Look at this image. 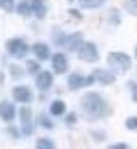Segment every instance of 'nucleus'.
Instances as JSON below:
<instances>
[{
  "mask_svg": "<svg viewBox=\"0 0 137 149\" xmlns=\"http://www.w3.org/2000/svg\"><path fill=\"white\" fill-rule=\"evenodd\" d=\"M80 108L83 118L89 122L99 120L109 114V103L97 92H88V94L83 95L80 102Z\"/></svg>",
  "mask_w": 137,
  "mask_h": 149,
  "instance_id": "f257e3e1",
  "label": "nucleus"
},
{
  "mask_svg": "<svg viewBox=\"0 0 137 149\" xmlns=\"http://www.w3.org/2000/svg\"><path fill=\"white\" fill-rule=\"evenodd\" d=\"M53 41H54L57 46L66 48L67 51H78V48H80L81 43H83V35L80 32H73V33H70V35L54 33L53 35Z\"/></svg>",
  "mask_w": 137,
  "mask_h": 149,
  "instance_id": "f03ea898",
  "label": "nucleus"
},
{
  "mask_svg": "<svg viewBox=\"0 0 137 149\" xmlns=\"http://www.w3.org/2000/svg\"><path fill=\"white\" fill-rule=\"evenodd\" d=\"M107 62H109L110 68L115 70V72H118V73H126L132 65L131 57H129L128 54H124V52H118V51L109 52Z\"/></svg>",
  "mask_w": 137,
  "mask_h": 149,
  "instance_id": "7ed1b4c3",
  "label": "nucleus"
},
{
  "mask_svg": "<svg viewBox=\"0 0 137 149\" xmlns=\"http://www.w3.org/2000/svg\"><path fill=\"white\" fill-rule=\"evenodd\" d=\"M6 51L14 59H26V56L29 52V46L21 38H11V40L6 41Z\"/></svg>",
  "mask_w": 137,
  "mask_h": 149,
  "instance_id": "20e7f679",
  "label": "nucleus"
},
{
  "mask_svg": "<svg viewBox=\"0 0 137 149\" xmlns=\"http://www.w3.org/2000/svg\"><path fill=\"white\" fill-rule=\"evenodd\" d=\"M78 59L85 60V62H96L99 60V51H97L96 45L91 43V41H83L81 46L77 51Z\"/></svg>",
  "mask_w": 137,
  "mask_h": 149,
  "instance_id": "39448f33",
  "label": "nucleus"
},
{
  "mask_svg": "<svg viewBox=\"0 0 137 149\" xmlns=\"http://www.w3.org/2000/svg\"><path fill=\"white\" fill-rule=\"evenodd\" d=\"M19 119H21V130L23 135H32L34 132V114L26 106L19 109Z\"/></svg>",
  "mask_w": 137,
  "mask_h": 149,
  "instance_id": "423d86ee",
  "label": "nucleus"
},
{
  "mask_svg": "<svg viewBox=\"0 0 137 149\" xmlns=\"http://www.w3.org/2000/svg\"><path fill=\"white\" fill-rule=\"evenodd\" d=\"M51 67H53V70H54V73L64 74L67 72L68 60H67V57L62 54V52H56V54L51 57Z\"/></svg>",
  "mask_w": 137,
  "mask_h": 149,
  "instance_id": "0eeeda50",
  "label": "nucleus"
},
{
  "mask_svg": "<svg viewBox=\"0 0 137 149\" xmlns=\"http://www.w3.org/2000/svg\"><path fill=\"white\" fill-rule=\"evenodd\" d=\"M35 84H37V89L40 91H48L53 84V74L48 70H42L40 73L35 78Z\"/></svg>",
  "mask_w": 137,
  "mask_h": 149,
  "instance_id": "6e6552de",
  "label": "nucleus"
},
{
  "mask_svg": "<svg viewBox=\"0 0 137 149\" xmlns=\"http://www.w3.org/2000/svg\"><path fill=\"white\" fill-rule=\"evenodd\" d=\"M67 84L70 91H78L85 86H89V78H85L83 74H78V73H72L67 79Z\"/></svg>",
  "mask_w": 137,
  "mask_h": 149,
  "instance_id": "1a4fd4ad",
  "label": "nucleus"
},
{
  "mask_svg": "<svg viewBox=\"0 0 137 149\" xmlns=\"http://www.w3.org/2000/svg\"><path fill=\"white\" fill-rule=\"evenodd\" d=\"M11 92H13L14 100L21 102V103H29V102H32V98H34L32 91L26 86H18V87H14Z\"/></svg>",
  "mask_w": 137,
  "mask_h": 149,
  "instance_id": "9d476101",
  "label": "nucleus"
},
{
  "mask_svg": "<svg viewBox=\"0 0 137 149\" xmlns=\"http://www.w3.org/2000/svg\"><path fill=\"white\" fill-rule=\"evenodd\" d=\"M96 76V81H99L102 86H110V84L115 83V74L109 72V70H102V68H97L93 73Z\"/></svg>",
  "mask_w": 137,
  "mask_h": 149,
  "instance_id": "9b49d317",
  "label": "nucleus"
},
{
  "mask_svg": "<svg viewBox=\"0 0 137 149\" xmlns=\"http://www.w3.org/2000/svg\"><path fill=\"white\" fill-rule=\"evenodd\" d=\"M0 114H2V119L5 120V122H11L14 119V116H16V109H14L13 103H10V102H2V106H0Z\"/></svg>",
  "mask_w": 137,
  "mask_h": 149,
  "instance_id": "f8f14e48",
  "label": "nucleus"
},
{
  "mask_svg": "<svg viewBox=\"0 0 137 149\" xmlns=\"http://www.w3.org/2000/svg\"><path fill=\"white\" fill-rule=\"evenodd\" d=\"M32 51H34L35 57L38 60H42V62L49 57V48H48V45H45V43H35L32 46Z\"/></svg>",
  "mask_w": 137,
  "mask_h": 149,
  "instance_id": "ddd939ff",
  "label": "nucleus"
},
{
  "mask_svg": "<svg viewBox=\"0 0 137 149\" xmlns=\"http://www.w3.org/2000/svg\"><path fill=\"white\" fill-rule=\"evenodd\" d=\"M32 5V13L35 15L37 19H43L46 16V5L43 0H30Z\"/></svg>",
  "mask_w": 137,
  "mask_h": 149,
  "instance_id": "4468645a",
  "label": "nucleus"
},
{
  "mask_svg": "<svg viewBox=\"0 0 137 149\" xmlns=\"http://www.w3.org/2000/svg\"><path fill=\"white\" fill-rule=\"evenodd\" d=\"M105 3V0H78V5L83 10H97Z\"/></svg>",
  "mask_w": 137,
  "mask_h": 149,
  "instance_id": "2eb2a0df",
  "label": "nucleus"
},
{
  "mask_svg": "<svg viewBox=\"0 0 137 149\" xmlns=\"http://www.w3.org/2000/svg\"><path fill=\"white\" fill-rule=\"evenodd\" d=\"M64 111H66V103H64L62 100H54L49 105V113L54 114V116H61Z\"/></svg>",
  "mask_w": 137,
  "mask_h": 149,
  "instance_id": "dca6fc26",
  "label": "nucleus"
},
{
  "mask_svg": "<svg viewBox=\"0 0 137 149\" xmlns=\"http://www.w3.org/2000/svg\"><path fill=\"white\" fill-rule=\"evenodd\" d=\"M16 11L19 13L21 16L27 17V16L32 13V5H30V2H26V0H24V2H21L19 5L16 6Z\"/></svg>",
  "mask_w": 137,
  "mask_h": 149,
  "instance_id": "f3484780",
  "label": "nucleus"
},
{
  "mask_svg": "<svg viewBox=\"0 0 137 149\" xmlns=\"http://www.w3.org/2000/svg\"><path fill=\"white\" fill-rule=\"evenodd\" d=\"M124 8L129 15L137 16V0H126L124 2Z\"/></svg>",
  "mask_w": 137,
  "mask_h": 149,
  "instance_id": "a211bd4d",
  "label": "nucleus"
},
{
  "mask_svg": "<svg viewBox=\"0 0 137 149\" xmlns=\"http://www.w3.org/2000/svg\"><path fill=\"white\" fill-rule=\"evenodd\" d=\"M37 148L38 149H53L54 148V143L48 138H38L37 140Z\"/></svg>",
  "mask_w": 137,
  "mask_h": 149,
  "instance_id": "6ab92c4d",
  "label": "nucleus"
},
{
  "mask_svg": "<svg viewBox=\"0 0 137 149\" xmlns=\"http://www.w3.org/2000/svg\"><path fill=\"white\" fill-rule=\"evenodd\" d=\"M126 129L128 130H137V116H132V118H128L124 122Z\"/></svg>",
  "mask_w": 137,
  "mask_h": 149,
  "instance_id": "aec40b11",
  "label": "nucleus"
},
{
  "mask_svg": "<svg viewBox=\"0 0 137 149\" xmlns=\"http://www.w3.org/2000/svg\"><path fill=\"white\" fill-rule=\"evenodd\" d=\"M40 125L42 127H45V129H53V127H54V124L51 122V119L48 118V116H45V114H42L40 116Z\"/></svg>",
  "mask_w": 137,
  "mask_h": 149,
  "instance_id": "412c9836",
  "label": "nucleus"
},
{
  "mask_svg": "<svg viewBox=\"0 0 137 149\" xmlns=\"http://www.w3.org/2000/svg\"><path fill=\"white\" fill-rule=\"evenodd\" d=\"M0 3H2V8L8 13L16 8V6H14V0H0Z\"/></svg>",
  "mask_w": 137,
  "mask_h": 149,
  "instance_id": "4be33fe9",
  "label": "nucleus"
},
{
  "mask_svg": "<svg viewBox=\"0 0 137 149\" xmlns=\"http://www.w3.org/2000/svg\"><path fill=\"white\" fill-rule=\"evenodd\" d=\"M110 22H112V24H120V22H121V15L117 11V10L110 11Z\"/></svg>",
  "mask_w": 137,
  "mask_h": 149,
  "instance_id": "5701e85b",
  "label": "nucleus"
},
{
  "mask_svg": "<svg viewBox=\"0 0 137 149\" xmlns=\"http://www.w3.org/2000/svg\"><path fill=\"white\" fill-rule=\"evenodd\" d=\"M27 70H29V73L40 72V68H38V63L34 62V60H27Z\"/></svg>",
  "mask_w": 137,
  "mask_h": 149,
  "instance_id": "b1692460",
  "label": "nucleus"
},
{
  "mask_svg": "<svg viewBox=\"0 0 137 149\" xmlns=\"http://www.w3.org/2000/svg\"><path fill=\"white\" fill-rule=\"evenodd\" d=\"M128 86H129V89H131V92H132V98H134V102H137V83L136 81H129Z\"/></svg>",
  "mask_w": 137,
  "mask_h": 149,
  "instance_id": "393cba45",
  "label": "nucleus"
},
{
  "mask_svg": "<svg viewBox=\"0 0 137 149\" xmlns=\"http://www.w3.org/2000/svg\"><path fill=\"white\" fill-rule=\"evenodd\" d=\"M10 70H11V74H13V76H18V78L23 76V73H21V68H19V67L11 65V67H10Z\"/></svg>",
  "mask_w": 137,
  "mask_h": 149,
  "instance_id": "a878e982",
  "label": "nucleus"
},
{
  "mask_svg": "<svg viewBox=\"0 0 137 149\" xmlns=\"http://www.w3.org/2000/svg\"><path fill=\"white\" fill-rule=\"evenodd\" d=\"M110 149H128L129 146L126 143H117V144H110Z\"/></svg>",
  "mask_w": 137,
  "mask_h": 149,
  "instance_id": "bb28decb",
  "label": "nucleus"
},
{
  "mask_svg": "<svg viewBox=\"0 0 137 149\" xmlns=\"http://www.w3.org/2000/svg\"><path fill=\"white\" fill-rule=\"evenodd\" d=\"M75 119H77V116H75L73 113H70V114H68V118L66 119V122H68V124H73V122H75Z\"/></svg>",
  "mask_w": 137,
  "mask_h": 149,
  "instance_id": "cd10ccee",
  "label": "nucleus"
},
{
  "mask_svg": "<svg viewBox=\"0 0 137 149\" xmlns=\"http://www.w3.org/2000/svg\"><path fill=\"white\" fill-rule=\"evenodd\" d=\"M136 57H137V48H136Z\"/></svg>",
  "mask_w": 137,
  "mask_h": 149,
  "instance_id": "c85d7f7f",
  "label": "nucleus"
}]
</instances>
